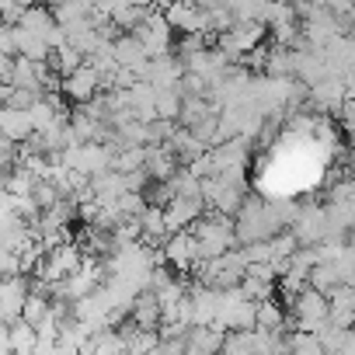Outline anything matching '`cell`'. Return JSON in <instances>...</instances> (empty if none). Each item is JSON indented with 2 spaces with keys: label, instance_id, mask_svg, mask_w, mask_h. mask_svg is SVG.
Instances as JSON below:
<instances>
[{
  "label": "cell",
  "instance_id": "obj_19",
  "mask_svg": "<svg viewBox=\"0 0 355 355\" xmlns=\"http://www.w3.org/2000/svg\"><path fill=\"white\" fill-rule=\"evenodd\" d=\"M49 63H53V70H56L60 77H70V73H77V70L84 67V56L73 53L70 46H63V49H53V53H49Z\"/></svg>",
  "mask_w": 355,
  "mask_h": 355
},
{
  "label": "cell",
  "instance_id": "obj_26",
  "mask_svg": "<svg viewBox=\"0 0 355 355\" xmlns=\"http://www.w3.org/2000/svg\"><path fill=\"white\" fill-rule=\"evenodd\" d=\"M327 202H352V185L341 182L338 189H331V199H327Z\"/></svg>",
  "mask_w": 355,
  "mask_h": 355
},
{
  "label": "cell",
  "instance_id": "obj_20",
  "mask_svg": "<svg viewBox=\"0 0 355 355\" xmlns=\"http://www.w3.org/2000/svg\"><path fill=\"white\" fill-rule=\"evenodd\" d=\"M286 345H289V355H324V348L317 345L313 334H300V331H296Z\"/></svg>",
  "mask_w": 355,
  "mask_h": 355
},
{
  "label": "cell",
  "instance_id": "obj_5",
  "mask_svg": "<svg viewBox=\"0 0 355 355\" xmlns=\"http://www.w3.org/2000/svg\"><path fill=\"white\" fill-rule=\"evenodd\" d=\"M28 296V279L25 275H8L0 279V324H15L21 320V306Z\"/></svg>",
  "mask_w": 355,
  "mask_h": 355
},
{
  "label": "cell",
  "instance_id": "obj_10",
  "mask_svg": "<svg viewBox=\"0 0 355 355\" xmlns=\"http://www.w3.org/2000/svg\"><path fill=\"white\" fill-rule=\"evenodd\" d=\"M189 306H192V327H213L220 313V289L196 286L189 293Z\"/></svg>",
  "mask_w": 355,
  "mask_h": 355
},
{
  "label": "cell",
  "instance_id": "obj_4",
  "mask_svg": "<svg viewBox=\"0 0 355 355\" xmlns=\"http://www.w3.org/2000/svg\"><path fill=\"white\" fill-rule=\"evenodd\" d=\"M80 261H84V254H80V244H60V248H53L49 251V258L42 261V268H39V279H42V286H56V282H63V279H70L77 268H80Z\"/></svg>",
  "mask_w": 355,
  "mask_h": 355
},
{
  "label": "cell",
  "instance_id": "obj_7",
  "mask_svg": "<svg viewBox=\"0 0 355 355\" xmlns=\"http://www.w3.org/2000/svg\"><path fill=\"white\" fill-rule=\"evenodd\" d=\"M164 21H167L171 32L182 28L185 35H209V21H206L202 8H196V4H174V8H167L164 11Z\"/></svg>",
  "mask_w": 355,
  "mask_h": 355
},
{
  "label": "cell",
  "instance_id": "obj_23",
  "mask_svg": "<svg viewBox=\"0 0 355 355\" xmlns=\"http://www.w3.org/2000/svg\"><path fill=\"white\" fill-rule=\"evenodd\" d=\"M206 42H209V35H185V39H182V56H196V53H202Z\"/></svg>",
  "mask_w": 355,
  "mask_h": 355
},
{
  "label": "cell",
  "instance_id": "obj_22",
  "mask_svg": "<svg viewBox=\"0 0 355 355\" xmlns=\"http://www.w3.org/2000/svg\"><path fill=\"white\" fill-rule=\"evenodd\" d=\"M15 153H18V146H15V143H8L4 136H0V174H8V171H11Z\"/></svg>",
  "mask_w": 355,
  "mask_h": 355
},
{
  "label": "cell",
  "instance_id": "obj_16",
  "mask_svg": "<svg viewBox=\"0 0 355 355\" xmlns=\"http://www.w3.org/2000/svg\"><path fill=\"white\" fill-rule=\"evenodd\" d=\"M8 348H11V355H32V348H35V327H28L25 320H15L8 327Z\"/></svg>",
  "mask_w": 355,
  "mask_h": 355
},
{
  "label": "cell",
  "instance_id": "obj_14",
  "mask_svg": "<svg viewBox=\"0 0 355 355\" xmlns=\"http://www.w3.org/2000/svg\"><path fill=\"white\" fill-rule=\"evenodd\" d=\"M254 331H268V334L286 331V310L279 306V300L254 303Z\"/></svg>",
  "mask_w": 355,
  "mask_h": 355
},
{
  "label": "cell",
  "instance_id": "obj_8",
  "mask_svg": "<svg viewBox=\"0 0 355 355\" xmlns=\"http://www.w3.org/2000/svg\"><path fill=\"white\" fill-rule=\"evenodd\" d=\"M112 56H115V67H119V70H129L136 80H143V70H146L150 56L143 53V46H139L132 35H115Z\"/></svg>",
  "mask_w": 355,
  "mask_h": 355
},
{
  "label": "cell",
  "instance_id": "obj_13",
  "mask_svg": "<svg viewBox=\"0 0 355 355\" xmlns=\"http://www.w3.org/2000/svg\"><path fill=\"white\" fill-rule=\"evenodd\" d=\"M129 317H132L136 331H157L160 327V306H157L153 293H139L129 306Z\"/></svg>",
  "mask_w": 355,
  "mask_h": 355
},
{
  "label": "cell",
  "instance_id": "obj_3",
  "mask_svg": "<svg viewBox=\"0 0 355 355\" xmlns=\"http://www.w3.org/2000/svg\"><path fill=\"white\" fill-rule=\"evenodd\" d=\"M139 46H143V53L150 56V60H157V56H167L171 53V28H167V21H164V15L153 8L132 32H129Z\"/></svg>",
  "mask_w": 355,
  "mask_h": 355
},
{
  "label": "cell",
  "instance_id": "obj_24",
  "mask_svg": "<svg viewBox=\"0 0 355 355\" xmlns=\"http://www.w3.org/2000/svg\"><path fill=\"white\" fill-rule=\"evenodd\" d=\"M244 275H248V279H258V282H265V286H275V272H272V265H248Z\"/></svg>",
  "mask_w": 355,
  "mask_h": 355
},
{
  "label": "cell",
  "instance_id": "obj_15",
  "mask_svg": "<svg viewBox=\"0 0 355 355\" xmlns=\"http://www.w3.org/2000/svg\"><path fill=\"white\" fill-rule=\"evenodd\" d=\"M18 28H25V32H32V35H39V39L46 42V35L56 28V21H53L49 8H25V11H21Z\"/></svg>",
  "mask_w": 355,
  "mask_h": 355
},
{
  "label": "cell",
  "instance_id": "obj_25",
  "mask_svg": "<svg viewBox=\"0 0 355 355\" xmlns=\"http://www.w3.org/2000/svg\"><path fill=\"white\" fill-rule=\"evenodd\" d=\"M8 220H15V199L0 189V223H8Z\"/></svg>",
  "mask_w": 355,
  "mask_h": 355
},
{
  "label": "cell",
  "instance_id": "obj_2",
  "mask_svg": "<svg viewBox=\"0 0 355 355\" xmlns=\"http://www.w3.org/2000/svg\"><path fill=\"white\" fill-rule=\"evenodd\" d=\"M286 234H289V237L296 241V248H303V251L324 244V241H327V216H324V206H313V202H310V206H300Z\"/></svg>",
  "mask_w": 355,
  "mask_h": 355
},
{
  "label": "cell",
  "instance_id": "obj_21",
  "mask_svg": "<svg viewBox=\"0 0 355 355\" xmlns=\"http://www.w3.org/2000/svg\"><path fill=\"white\" fill-rule=\"evenodd\" d=\"M216 355H251V352H248V341H244V334H227Z\"/></svg>",
  "mask_w": 355,
  "mask_h": 355
},
{
  "label": "cell",
  "instance_id": "obj_17",
  "mask_svg": "<svg viewBox=\"0 0 355 355\" xmlns=\"http://www.w3.org/2000/svg\"><path fill=\"white\" fill-rule=\"evenodd\" d=\"M21 320H25L28 327L46 324V320H49V300H46L42 293H28V296H25V306H21Z\"/></svg>",
  "mask_w": 355,
  "mask_h": 355
},
{
  "label": "cell",
  "instance_id": "obj_9",
  "mask_svg": "<svg viewBox=\"0 0 355 355\" xmlns=\"http://www.w3.org/2000/svg\"><path fill=\"white\" fill-rule=\"evenodd\" d=\"M164 261L174 265V268H182V272H189V268L199 261V244H196V237H192L189 230L171 234L167 244H164Z\"/></svg>",
  "mask_w": 355,
  "mask_h": 355
},
{
  "label": "cell",
  "instance_id": "obj_11",
  "mask_svg": "<svg viewBox=\"0 0 355 355\" xmlns=\"http://www.w3.org/2000/svg\"><path fill=\"white\" fill-rule=\"evenodd\" d=\"M202 206L206 202H185V199H171L160 213H164V230H167V237L171 234H182V230H189L199 216H202Z\"/></svg>",
  "mask_w": 355,
  "mask_h": 355
},
{
  "label": "cell",
  "instance_id": "obj_1",
  "mask_svg": "<svg viewBox=\"0 0 355 355\" xmlns=\"http://www.w3.org/2000/svg\"><path fill=\"white\" fill-rule=\"evenodd\" d=\"M189 234H192L196 244H199V261H213V258H220V254H227V251L237 248L234 220L216 216V213H209V216L202 213V216L189 227Z\"/></svg>",
  "mask_w": 355,
  "mask_h": 355
},
{
  "label": "cell",
  "instance_id": "obj_12",
  "mask_svg": "<svg viewBox=\"0 0 355 355\" xmlns=\"http://www.w3.org/2000/svg\"><path fill=\"white\" fill-rule=\"evenodd\" d=\"M0 136L8 143H25L32 136V122H28V112H18V108H4L0 105Z\"/></svg>",
  "mask_w": 355,
  "mask_h": 355
},
{
  "label": "cell",
  "instance_id": "obj_6",
  "mask_svg": "<svg viewBox=\"0 0 355 355\" xmlns=\"http://www.w3.org/2000/svg\"><path fill=\"white\" fill-rule=\"evenodd\" d=\"M60 91L70 98V101H77V105H87V101H94L98 94H101V77L84 63L77 73H70V77H63L60 80Z\"/></svg>",
  "mask_w": 355,
  "mask_h": 355
},
{
  "label": "cell",
  "instance_id": "obj_18",
  "mask_svg": "<svg viewBox=\"0 0 355 355\" xmlns=\"http://www.w3.org/2000/svg\"><path fill=\"white\" fill-rule=\"evenodd\" d=\"M178 108H182V94H178V91H157L153 94L157 122H178Z\"/></svg>",
  "mask_w": 355,
  "mask_h": 355
}]
</instances>
